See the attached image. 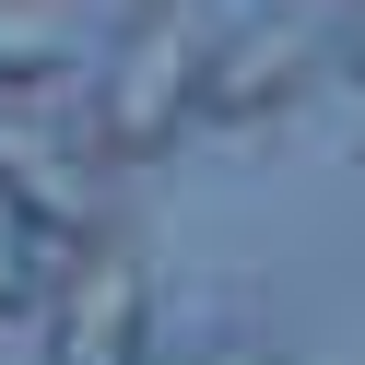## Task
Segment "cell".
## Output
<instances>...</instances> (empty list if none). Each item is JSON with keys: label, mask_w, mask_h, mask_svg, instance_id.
Listing matches in <instances>:
<instances>
[{"label": "cell", "mask_w": 365, "mask_h": 365, "mask_svg": "<svg viewBox=\"0 0 365 365\" xmlns=\"http://www.w3.org/2000/svg\"><path fill=\"white\" fill-rule=\"evenodd\" d=\"M200 59H212V48H200V24H177V12H153V24L106 59V83H95V142L118 153V165L165 153L177 130L200 118Z\"/></svg>", "instance_id": "6da1fadb"}, {"label": "cell", "mask_w": 365, "mask_h": 365, "mask_svg": "<svg viewBox=\"0 0 365 365\" xmlns=\"http://www.w3.org/2000/svg\"><path fill=\"white\" fill-rule=\"evenodd\" d=\"M0 200L48 247H95L106 236V177L83 165V142L59 118H36V106H0Z\"/></svg>", "instance_id": "7a4b0ae2"}, {"label": "cell", "mask_w": 365, "mask_h": 365, "mask_svg": "<svg viewBox=\"0 0 365 365\" xmlns=\"http://www.w3.org/2000/svg\"><path fill=\"white\" fill-rule=\"evenodd\" d=\"M48 294H59L48 365H142V318H153L142 259H106V236H95V247H83V271H71V283H48Z\"/></svg>", "instance_id": "3957f363"}, {"label": "cell", "mask_w": 365, "mask_h": 365, "mask_svg": "<svg viewBox=\"0 0 365 365\" xmlns=\"http://www.w3.org/2000/svg\"><path fill=\"white\" fill-rule=\"evenodd\" d=\"M318 36H307V12H271V24H247V36H224L212 59H200V118H271V106H294L318 83Z\"/></svg>", "instance_id": "277c9868"}, {"label": "cell", "mask_w": 365, "mask_h": 365, "mask_svg": "<svg viewBox=\"0 0 365 365\" xmlns=\"http://www.w3.org/2000/svg\"><path fill=\"white\" fill-rule=\"evenodd\" d=\"M83 59L71 12L59 0H0V95H36V83H59Z\"/></svg>", "instance_id": "5b68a950"}, {"label": "cell", "mask_w": 365, "mask_h": 365, "mask_svg": "<svg viewBox=\"0 0 365 365\" xmlns=\"http://www.w3.org/2000/svg\"><path fill=\"white\" fill-rule=\"evenodd\" d=\"M48 283H59V247L0 200V318H12V307H48Z\"/></svg>", "instance_id": "8992f818"}, {"label": "cell", "mask_w": 365, "mask_h": 365, "mask_svg": "<svg viewBox=\"0 0 365 365\" xmlns=\"http://www.w3.org/2000/svg\"><path fill=\"white\" fill-rule=\"evenodd\" d=\"M189 365H271V354H247V341H212V354H189Z\"/></svg>", "instance_id": "52a82bcc"}, {"label": "cell", "mask_w": 365, "mask_h": 365, "mask_svg": "<svg viewBox=\"0 0 365 365\" xmlns=\"http://www.w3.org/2000/svg\"><path fill=\"white\" fill-rule=\"evenodd\" d=\"M341 59H354V83H365V24H354V48H341Z\"/></svg>", "instance_id": "ba28073f"}]
</instances>
